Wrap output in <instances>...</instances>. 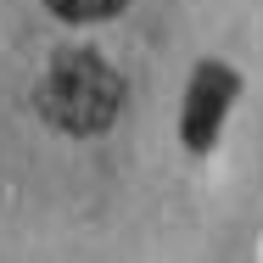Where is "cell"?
Returning a JSON list of instances; mask_svg holds the SVG:
<instances>
[{
  "instance_id": "cell-1",
  "label": "cell",
  "mask_w": 263,
  "mask_h": 263,
  "mask_svg": "<svg viewBox=\"0 0 263 263\" xmlns=\"http://www.w3.org/2000/svg\"><path fill=\"white\" fill-rule=\"evenodd\" d=\"M34 101L45 112V123L67 129V135H101L106 123L118 118L123 84H118V73H112L96 51H62L51 67H45Z\"/></svg>"
},
{
  "instance_id": "cell-2",
  "label": "cell",
  "mask_w": 263,
  "mask_h": 263,
  "mask_svg": "<svg viewBox=\"0 0 263 263\" xmlns=\"http://www.w3.org/2000/svg\"><path fill=\"white\" fill-rule=\"evenodd\" d=\"M235 90H241V79L224 62H202L196 67V79L185 90V112H179V135H185L191 152H208L218 140V123H224V112L235 101Z\"/></svg>"
},
{
  "instance_id": "cell-3",
  "label": "cell",
  "mask_w": 263,
  "mask_h": 263,
  "mask_svg": "<svg viewBox=\"0 0 263 263\" xmlns=\"http://www.w3.org/2000/svg\"><path fill=\"white\" fill-rule=\"evenodd\" d=\"M56 17H67V23H101L112 11H123V0H45Z\"/></svg>"
}]
</instances>
